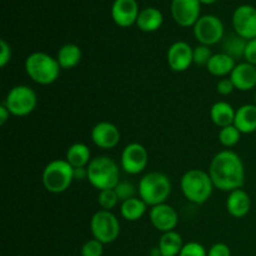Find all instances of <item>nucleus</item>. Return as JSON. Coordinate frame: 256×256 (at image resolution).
<instances>
[{
	"label": "nucleus",
	"mask_w": 256,
	"mask_h": 256,
	"mask_svg": "<svg viewBox=\"0 0 256 256\" xmlns=\"http://www.w3.org/2000/svg\"><path fill=\"white\" fill-rule=\"evenodd\" d=\"M209 175L216 189L232 192L245 182V168L242 158L232 150H222L212 158Z\"/></svg>",
	"instance_id": "nucleus-1"
},
{
	"label": "nucleus",
	"mask_w": 256,
	"mask_h": 256,
	"mask_svg": "<svg viewBox=\"0 0 256 256\" xmlns=\"http://www.w3.org/2000/svg\"><path fill=\"white\" fill-rule=\"evenodd\" d=\"M24 68L28 76L40 85H50L56 82L62 69L56 58L42 52L28 55Z\"/></svg>",
	"instance_id": "nucleus-2"
},
{
	"label": "nucleus",
	"mask_w": 256,
	"mask_h": 256,
	"mask_svg": "<svg viewBox=\"0 0 256 256\" xmlns=\"http://www.w3.org/2000/svg\"><path fill=\"white\" fill-rule=\"evenodd\" d=\"M88 170V182L99 192L115 189L120 182V170L116 162L109 156H96L92 159Z\"/></svg>",
	"instance_id": "nucleus-3"
},
{
	"label": "nucleus",
	"mask_w": 256,
	"mask_h": 256,
	"mask_svg": "<svg viewBox=\"0 0 256 256\" xmlns=\"http://www.w3.org/2000/svg\"><path fill=\"white\" fill-rule=\"evenodd\" d=\"M180 188L186 200L202 205L210 199L215 186L209 172L200 169H190L182 175Z\"/></svg>",
	"instance_id": "nucleus-4"
},
{
	"label": "nucleus",
	"mask_w": 256,
	"mask_h": 256,
	"mask_svg": "<svg viewBox=\"0 0 256 256\" xmlns=\"http://www.w3.org/2000/svg\"><path fill=\"white\" fill-rule=\"evenodd\" d=\"M138 192L140 199L144 200L148 206L152 208L166 202L172 192V184L169 178L162 172H150L140 179Z\"/></svg>",
	"instance_id": "nucleus-5"
},
{
	"label": "nucleus",
	"mask_w": 256,
	"mask_h": 256,
	"mask_svg": "<svg viewBox=\"0 0 256 256\" xmlns=\"http://www.w3.org/2000/svg\"><path fill=\"white\" fill-rule=\"evenodd\" d=\"M42 185L52 194L66 192L74 182V168L65 159H55L42 170Z\"/></svg>",
	"instance_id": "nucleus-6"
},
{
	"label": "nucleus",
	"mask_w": 256,
	"mask_h": 256,
	"mask_svg": "<svg viewBox=\"0 0 256 256\" xmlns=\"http://www.w3.org/2000/svg\"><path fill=\"white\" fill-rule=\"evenodd\" d=\"M2 104L14 116H26L36 108V92L28 85H16L8 92Z\"/></svg>",
	"instance_id": "nucleus-7"
},
{
	"label": "nucleus",
	"mask_w": 256,
	"mask_h": 256,
	"mask_svg": "<svg viewBox=\"0 0 256 256\" xmlns=\"http://www.w3.org/2000/svg\"><path fill=\"white\" fill-rule=\"evenodd\" d=\"M90 232L104 245L112 244L120 235V222L112 212L100 209L90 219Z\"/></svg>",
	"instance_id": "nucleus-8"
},
{
	"label": "nucleus",
	"mask_w": 256,
	"mask_h": 256,
	"mask_svg": "<svg viewBox=\"0 0 256 256\" xmlns=\"http://www.w3.org/2000/svg\"><path fill=\"white\" fill-rule=\"evenodd\" d=\"M224 24L215 15H202L194 25L195 39L202 45L212 46L224 39Z\"/></svg>",
	"instance_id": "nucleus-9"
},
{
	"label": "nucleus",
	"mask_w": 256,
	"mask_h": 256,
	"mask_svg": "<svg viewBox=\"0 0 256 256\" xmlns=\"http://www.w3.org/2000/svg\"><path fill=\"white\" fill-rule=\"evenodd\" d=\"M149 162V154L144 145L139 142H130L122 149V168L125 172L130 175H138L145 170Z\"/></svg>",
	"instance_id": "nucleus-10"
},
{
	"label": "nucleus",
	"mask_w": 256,
	"mask_h": 256,
	"mask_svg": "<svg viewBox=\"0 0 256 256\" xmlns=\"http://www.w3.org/2000/svg\"><path fill=\"white\" fill-rule=\"evenodd\" d=\"M172 19L182 28L194 26L200 19V0H172L170 5Z\"/></svg>",
	"instance_id": "nucleus-11"
},
{
	"label": "nucleus",
	"mask_w": 256,
	"mask_h": 256,
	"mask_svg": "<svg viewBox=\"0 0 256 256\" xmlns=\"http://www.w3.org/2000/svg\"><path fill=\"white\" fill-rule=\"evenodd\" d=\"M232 26L235 32L244 38L245 40H252L256 38V9L252 5H240L232 14Z\"/></svg>",
	"instance_id": "nucleus-12"
},
{
	"label": "nucleus",
	"mask_w": 256,
	"mask_h": 256,
	"mask_svg": "<svg viewBox=\"0 0 256 256\" xmlns=\"http://www.w3.org/2000/svg\"><path fill=\"white\" fill-rule=\"evenodd\" d=\"M192 49L186 42H175L169 46L166 52V62L172 72H185L194 62Z\"/></svg>",
	"instance_id": "nucleus-13"
},
{
	"label": "nucleus",
	"mask_w": 256,
	"mask_h": 256,
	"mask_svg": "<svg viewBox=\"0 0 256 256\" xmlns=\"http://www.w3.org/2000/svg\"><path fill=\"white\" fill-rule=\"evenodd\" d=\"M90 136H92V142L98 148L109 150L119 144L122 134H120V130L118 129L116 125L112 124V122H100L94 125Z\"/></svg>",
	"instance_id": "nucleus-14"
},
{
	"label": "nucleus",
	"mask_w": 256,
	"mask_h": 256,
	"mask_svg": "<svg viewBox=\"0 0 256 256\" xmlns=\"http://www.w3.org/2000/svg\"><path fill=\"white\" fill-rule=\"evenodd\" d=\"M139 12L136 0H115L112 5V18L120 28H129L136 24Z\"/></svg>",
	"instance_id": "nucleus-15"
},
{
	"label": "nucleus",
	"mask_w": 256,
	"mask_h": 256,
	"mask_svg": "<svg viewBox=\"0 0 256 256\" xmlns=\"http://www.w3.org/2000/svg\"><path fill=\"white\" fill-rule=\"evenodd\" d=\"M150 222L152 226L162 232H172L176 228L179 222V216L178 212L172 205L160 204L156 206H152L150 210Z\"/></svg>",
	"instance_id": "nucleus-16"
},
{
	"label": "nucleus",
	"mask_w": 256,
	"mask_h": 256,
	"mask_svg": "<svg viewBox=\"0 0 256 256\" xmlns=\"http://www.w3.org/2000/svg\"><path fill=\"white\" fill-rule=\"evenodd\" d=\"M229 78L235 89L240 92H249L256 88V66L246 62H240L236 64Z\"/></svg>",
	"instance_id": "nucleus-17"
},
{
	"label": "nucleus",
	"mask_w": 256,
	"mask_h": 256,
	"mask_svg": "<svg viewBox=\"0 0 256 256\" xmlns=\"http://www.w3.org/2000/svg\"><path fill=\"white\" fill-rule=\"evenodd\" d=\"M250 209H252V199L245 190L236 189L229 192L226 199V210L232 216L238 219L246 216Z\"/></svg>",
	"instance_id": "nucleus-18"
},
{
	"label": "nucleus",
	"mask_w": 256,
	"mask_h": 256,
	"mask_svg": "<svg viewBox=\"0 0 256 256\" xmlns=\"http://www.w3.org/2000/svg\"><path fill=\"white\" fill-rule=\"evenodd\" d=\"M234 125L242 134H252L256 132V105H242L235 112Z\"/></svg>",
	"instance_id": "nucleus-19"
},
{
	"label": "nucleus",
	"mask_w": 256,
	"mask_h": 256,
	"mask_svg": "<svg viewBox=\"0 0 256 256\" xmlns=\"http://www.w3.org/2000/svg\"><path fill=\"white\" fill-rule=\"evenodd\" d=\"M235 112L236 110H234L232 105L229 102H216L210 108V119L216 126L222 129V128L234 125Z\"/></svg>",
	"instance_id": "nucleus-20"
},
{
	"label": "nucleus",
	"mask_w": 256,
	"mask_h": 256,
	"mask_svg": "<svg viewBox=\"0 0 256 256\" xmlns=\"http://www.w3.org/2000/svg\"><path fill=\"white\" fill-rule=\"evenodd\" d=\"M235 66H236L235 59L225 52H218V54H212V59L208 62L206 69L214 76L225 78L232 74Z\"/></svg>",
	"instance_id": "nucleus-21"
},
{
	"label": "nucleus",
	"mask_w": 256,
	"mask_h": 256,
	"mask_svg": "<svg viewBox=\"0 0 256 256\" xmlns=\"http://www.w3.org/2000/svg\"><path fill=\"white\" fill-rule=\"evenodd\" d=\"M164 22L162 12L156 8H145L139 12V16L136 20V26L142 32H152L160 29Z\"/></svg>",
	"instance_id": "nucleus-22"
},
{
	"label": "nucleus",
	"mask_w": 256,
	"mask_h": 256,
	"mask_svg": "<svg viewBox=\"0 0 256 256\" xmlns=\"http://www.w3.org/2000/svg\"><path fill=\"white\" fill-rule=\"evenodd\" d=\"M65 160L72 165L74 169L78 168H86L92 162V152L89 146L84 142H75L70 145L65 154Z\"/></svg>",
	"instance_id": "nucleus-23"
},
{
	"label": "nucleus",
	"mask_w": 256,
	"mask_h": 256,
	"mask_svg": "<svg viewBox=\"0 0 256 256\" xmlns=\"http://www.w3.org/2000/svg\"><path fill=\"white\" fill-rule=\"evenodd\" d=\"M82 52L79 45L68 42V44H64L58 50L56 60L62 69L69 70L76 66L82 62Z\"/></svg>",
	"instance_id": "nucleus-24"
},
{
	"label": "nucleus",
	"mask_w": 256,
	"mask_h": 256,
	"mask_svg": "<svg viewBox=\"0 0 256 256\" xmlns=\"http://www.w3.org/2000/svg\"><path fill=\"white\" fill-rule=\"evenodd\" d=\"M182 246H184V242H182V235L175 230L162 232L159 244H158V249L162 256H179Z\"/></svg>",
	"instance_id": "nucleus-25"
},
{
	"label": "nucleus",
	"mask_w": 256,
	"mask_h": 256,
	"mask_svg": "<svg viewBox=\"0 0 256 256\" xmlns=\"http://www.w3.org/2000/svg\"><path fill=\"white\" fill-rule=\"evenodd\" d=\"M148 205L145 204L144 200L140 198H132L129 200H125L120 205V212L122 216L124 218L126 222H138L144 216L146 212Z\"/></svg>",
	"instance_id": "nucleus-26"
},
{
	"label": "nucleus",
	"mask_w": 256,
	"mask_h": 256,
	"mask_svg": "<svg viewBox=\"0 0 256 256\" xmlns=\"http://www.w3.org/2000/svg\"><path fill=\"white\" fill-rule=\"evenodd\" d=\"M246 44L248 40L234 32V34L228 35L225 39H222V49H224L222 52H225L235 60L240 59V58H244Z\"/></svg>",
	"instance_id": "nucleus-27"
},
{
	"label": "nucleus",
	"mask_w": 256,
	"mask_h": 256,
	"mask_svg": "<svg viewBox=\"0 0 256 256\" xmlns=\"http://www.w3.org/2000/svg\"><path fill=\"white\" fill-rule=\"evenodd\" d=\"M218 138H219L220 144L224 145L225 148H232L240 142L242 132L236 129L235 125H230V126L222 128Z\"/></svg>",
	"instance_id": "nucleus-28"
},
{
	"label": "nucleus",
	"mask_w": 256,
	"mask_h": 256,
	"mask_svg": "<svg viewBox=\"0 0 256 256\" xmlns=\"http://www.w3.org/2000/svg\"><path fill=\"white\" fill-rule=\"evenodd\" d=\"M118 202H119V198H118L114 189H106L99 192V195H98V204L102 208V210L112 212L116 206Z\"/></svg>",
	"instance_id": "nucleus-29"
},
{
	"label": "nucleus",
	"mask_w": 256,
	"mask_h": 256,
	"mask_svg": "<svg viewBox=\"0 0 256 256\" xmlns=\"http://www.w3.org/2000/svg\"><path fill=\"white\" fill-rule=\"evenodd\" d=\"M82 256H102L104 254V244L96 239H90L84 242L80 250Z\"/></svg>",
	"instance_id": "nucleus-30"
},
{
	"label": "nucleus",
	"mask_w": 256,
	"mask_h": 256,
	"mask_svg": "<svg viewBox=\"0 0 256 256\" xmlns=\"http://www.w3.org/2000/svg\"><path fill=\"white\" fill-rule=\"evenodd\" d=\"M212 52L210 50V46L206 45H198L196 48H194V52H192V59H194V64L196 65H202V66H206L209 60L212 59Z\"/></svg>",
	"instance_id": "nucleus-31"
},
{
	"label": "nucleus",
	"mask_w": 256,
	"mask_h": 256,
	"mask_svg": "<svg viewBox=\"0 0 256 256\" xmlns=\"http://www.w3.org/2000/svg\"><path fill=\"white\" fill-rule=\"evenodd\" d=\"M114 190L116 192L118 198H119V202H125V200L132 199V198H135V194H136V188L128 182H120L115 186Z\"/></svg>",
	"instance_id": "nucleus-32"
},
{
	"label": "nucleus",
	"mask_w": 256,
	"mask_h": 256,
	"mask_svg": "<svg viewBox=\"0 0 256 256\" xmlns=\"http://www.w3.org/2000/svg\"><path fill=\"white\" fill-rule=\"evenodd\" d=\"M179 256H208V250L198 242H190L184 244Z\"/></svg>",
	"instance_id": "nucleus-33"
},
{
	"label": "nucleus",
	"mask_w": 256,
	"mask_h": 256,
	"mask_svg": "<svg viewBox=\"0 0 256 256\" xmlns=\"http://www.w3.org/2000/svg\"><path fill=\"white\" fill-rule=\"evenodd\" d=\"M235 90L234 84H232L230 78H222L216 84V92L222 96H228Z\"/></svg>",
	"instance_id": "nucleus-34"
},
{
	"label": "nucleus",
	"mask_w": 256,
	"mask_h": 256,
	"mask_svg": "<svg viewBox=\"0 0 256 256\" xmlns=\"http://www.w3.org/2000/svg\"><path fill=\"white\" fill-rule=\"evenodd\" d=\"M0 49H2V52H0V66L5 68L8 62L12 60V46L6 40L2 39L0 40Z\"/></svg>",
	"instance_id": "nucleus-35"
},
{
	"label": "nucleus",
	"mask_w": 256,
	"mask_h": 256,
	"mask_svg": "<svg viewBox=\"0 0 256 256\" xmlns=\"http://www.w3.org/2000/svg\"><path fill=\"white\" fill-rule=\"evenodd\" d=\"M244 59L246 62L256 66V38L255 39L248 40L246 48H245Z\"/></svg>",
	"instance_id": "nucleus-36"
},
{
	"label": "nucleus",
	"mask_w": 256,
	"mask_h": 256,
	"mask_svg": "<svg viewBox=\"0 0 256 256\" xmlns=\"http://www.w3.org/2000/svg\"><path fill=\"white\" fill-rule=\"evenodd\" d=\"M208 256H232V252L226 244L216 242L208 250Z\"/></svg>",
	"instance_id": "nucleus-37"
},
{
	"label": "nucleus",
	"mask_w": 256,
	"mask_h": 256,
	"mask_svg": "<svg viewBox=\"0 0 256 256\" xmlns=\"http://www.w3.org/2000/svg\"><path fill=\"white\" fill-rule=\"evenodd\" d=\"M10 115L12 114H10V112L8 110V108L5 106L4 104L0 105V124L4 125L5 122H8V119H9Z\"/></svg>",
	"instance_id": "nucleus-38"
},
{
	"label": "nucleus",
	"mask_w": 256,
	"mask_h": 256,
	"mask_svg": "<svg viewBox=\"0 0 256 256\" xmlns=\"http://www.w3.org/2000/svg\"><path fill=\"white\" fill-rule=\"evenodd\" d=\"M74 179L75 180H88V170L86 168H78L74 169Z\"/></svg>",
	"instance_id": "nucleus-39"
},
{
	"label": "nucleus",
	"mask_w": 256,
	"mask_h": 256,
	"mask_svg": "<svg viewBox=\"0 0 256 256\" xmlns=\"http://www.w3.org/2000/svg\"><path fill=\"white\" fill-rule=\"evenodd\" d=\"M218 0H200V2L202 4H206V5H210V4H214V2H216Z\"/></svg>",
	"instance_id": "nucleus-40"
},
{
	"label": "nucleus",
	"mask_w": 256,
	"mask_h": 256,
	"mask_svg": "<svg viewBox=\"0 0 256 256\" xmlns=\"http://www.w3.org/2000/svg\"><path fill=\"white\" fill-rule=\"evenodd\" d=\"M255 105H256V92H255Z\"/></svg>",
	"instance_id": "nucleus-41"
}]
</instances>
